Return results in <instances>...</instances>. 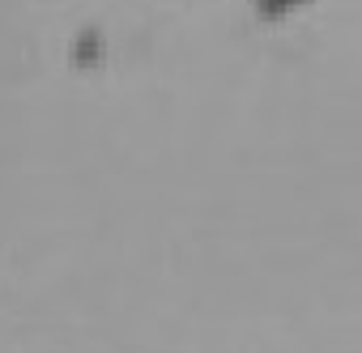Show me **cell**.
Masks as SVG:
<instances>
[{
  "label": "cell",
  "mask_w": 362,
  "mask_h": 353,
  "mask_svg": "<svg viewBox=\"0 0 362 353\" xmlns=\"http://www.w3.org/2000/svg\"><path fill=\"white\" fill-rule=\"evenodd\" d=\"M103 64H107V39H103V30L98 26L77 30V39H73V68L77 73H98Z\"/></svg>",
  "instance_id": "cell-1"
},
{
  "label": "cell",
  "mask_w": 362,
  "mask_h": 353,
  "mask_svg": "<svg viewBox=\"0 0 362 353\" xmlns=\"http://www.w3.org/2000/svg\"><path fill=\"white\" fill-rule=\"evenodd\" d=\"M307 0H256V18H264V22H281L286 13H294V9H303Z\"/></svg>",
  "instance_id": "cell-2"
}]
</instances>
